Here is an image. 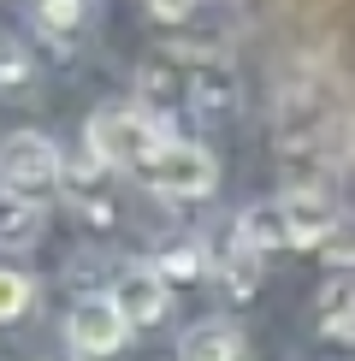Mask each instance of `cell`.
<instances>
[{"instance_id": "obj_1", "label": "cell", "mask_w": 355, "mask_h": 361, "mask_svg": "<svg viewBox=\"0 0 355 361\" xmlns=\"http://www.w3.org/2000/svg\"><path fill=\"white\" fill-rule=\"evenodd\" d=\"M160 142H166V130L142 107H130V101H107V107H95V118H89V154H95V166L142 172L160 154Z\"/></svg>"}, {"instance_id": "obj_2", "label": "cell", "mask_w": 355, "mask_h": 361, "mask_svg": "<svg viewBox=\"0 0 355 361\" xmlns=\"http://www.w3.org/2000/svg\"><path fill=\"white\" fill-rule=\"evenodd\" d=\"M66 184V154L42 130H12L0 142V195H24V202H48Z\"/></svg>"}, {"instance_id": "obj_3", "label": "cell", "mask_w": 355, "mask_h": 361, "mask_svg": "<svg viewBox=\"0 0 355 361\" xmlns=\"http://www.w3.org/2000/svg\"><path fill=\"white\" fill-rule=\"evenodd\" d=\"M137 178H142L148 190H160V195L196 202V195H207V190L219 184V160L207 154L201 142H178V137H166V142H160V154L148 160Z\"/></svg>"}, {"instance_id": "obj_4", "label": "cell", "mask_w": 355, "mask_h": 361, "mask_svg": "<svg viewBox=\"0 0 355 361\" xmlns=\"http://www.w3.org/2000/svg\"><path fill=\"white\" fill-rule=\"evenodd\" d=\"M66 332H71V350L83 361H107V355H118L130 343V320L118 314L113 296H83V302L71 308Z\"/></svg>"}, {"instance_id": "obj_5", "label": "cell", "mask_w": 355, "mask_h": 361, "mask_svg": "<svg viewBox=\"0 0 355 361\" xmlns=\"http://www.w3.org/2000/svg\"><path fill=\"white\" fill-rule=\"evenodd\" d=\"M107 296L118 302V314L130 320V332H142V326H154L160 314H166V279H160L154 267H130V273H118Z\"/></svg>"}, {"instance_id": "obj_6", "label": "cell", "mask_w": 355, "mask_h": 361, "mask_svg": "<svg viewBox=\"0 0 355 361\" xmlns=\"http://www.w3.org/2000/svg\"><path fill=\"white\" fill-rule=\"evenodd\" d=\"M278 207H285V225H290V249H320L332 237V225L344 219L320 190H290L278 195Z\"/></svg>"}, {"instance_id": "obj_7", "label": "cell", "mask_w": 355, "mask_h": 361, "mask_svg": "<svg viewBox=\"0 0 355 361\" xmlns=\"http://www.w3.org/2000/svg\"><path fill=\"white\" fill-rule=\"evenodd\" d=\"M178 361H249V343L225 320H201L196 332L178 343Z\"/></svg>"}, {"instance_id": "obj_8", "label": "cell", "mask_w": 355, "mask_h": 361, "mask_svg": "<svg viewBox=\"0 0 355 361\" xmlns=\"http://www.w3.org/2000/svg\"><path fill=\"white\" fill-rule=\"evenodd\" d=\"M42 231H48V214H42V202H24V195H0V249L24 255L42 243Z\"/></svg>"}, {"instance_id": "obj_9", "label": "cell", "mask_w": 355, "mask_h": 361, "mask_svg": "<svg viewBox=\"0 0 355 361\" xmlns=\"http://www.w3.org/2000/svg\"><path fill=\"white\" fill-rule=\"evenodd\" d=\"M314 326L337 343H355V273L349 279H332L314 302Z\"/></svg>"}, {"instance_id": "obj_10", "label": "cell", "mask_w": 355, "mask_h": 361, "mask_svg": "<svg viewBox=\"0 0 355 361\" xmlns=\"http://www.w3.org/2000/svg\"><path fill=\"white\" fill-rule=\"evenodd\" d=\"M237 243L243 249H290V225H285V207L278 202H255V207H243V219H237Z\"/></svg>"}, {"instance_id": "obj_11", "label": "cell", "mask_w": 355, "mask_h": 361, "mask_svg": "<svg viewBox=\"0 0 355 361\" xmlns=\"http://www.w3.org/2000/svg\"><path fill=\"white\" fill-rule=\"evenodd\" d=\"M30 18H36L42 36L71 42V36L83 30V18H89V0H36V6H30Z\"/></svg>"}, {"instance_id": "obj_12", "label": "cell", "mask_w": 355, "mask_h": 361, "mask_svg": "<svg viewBox=\"0 0 355 361\" xmlns=\"http://www.w3.org/2000/svg\"><path fill=\"white\" fill-rule=\"evenodd\" d=\"M148 267H154L166 284H189V279H201V273H207V261H201V249H196V243H172V249H160Z\"/></svg>"}, {"instance_id": "obj_13", "label": "cell", "mask_w": 355, "mask_h": 361, "mask_svg": "<svg viewBox=\"0 0 355 361\" xmlns=\"http://www.w3.org/2000/svg\"><path fill=\"white\" fill-rule=\"evenodd\" d=\"M30 302H36V284L24 273H12V267H0V326L6 320H24Z\"/></svg>"}, {"instance_id": "obj_14", "label": "cell", "mask_w": 355, "mask_h": 361, "mask_svg": "<svg viewBox=\"0 0 355 361\" xmlns=\"http://www.w3.org/2000/svg\"><path fill=\"white\" fill-rule=\"evenodd\" d=\"M18 83H30V54L24 42L0 36V89H18Z\"/></svg>"}, {"instance_id": "obj_15", "label": "cell", "mask_w": 355, "mask_h": 361, "mask_svg": "<svg viewBox=\"0 0 355 361\" xmlns=\"http://www.w3.org/2000/svg\"><path fill=\"white\" fill-rule=\"evenodd\" d=\"M320 255H325L332 267H355V219H337L332 237L320 243Z\"/></svg>"}]
</instances>
